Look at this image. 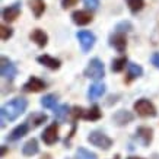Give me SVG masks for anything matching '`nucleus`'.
I'll use <instances>...</instances> for the list:
<instances>
[{"instance_id": "obj_35", "label": "nucleus", "mask_w": 159, "mask_h": 159, "mask_svg": "<svg viewBox=\"0 0 159 159\" xmlns=\"http://www.w3.org/2000/svg\"><path fill=\"white\" fill-rule=\"evenodd\" d=\"M150 159H159V155H153V156H152Z\"/></svg>"}, {"instance_id": "obj_2", "label": "nucleus", "mask_w": 159, "mask_h": 159, "mask_svg": "<svg viewBox=\"0 0 159 159\" xmlns=\"http://www.w3.org/2000/svg\"><path fill=\"white\" fill-rule=\"evenodd\" d=\"M83 75H85L88 79H92V80H95V82L101 80L102 77H104V75H105L104 63H102L99 58H92L91 61L88 63Z\"/></svg>"}, {"instance_id": "obj_24", "label": "nucleus", "mask_w": 159, "mask_h": 159, "mask_svg": "<svg viewBox=\"0 0 159 159\" xmlns=\"http://www.w3.org/2000/svg\"><path fill=\"white\" fill-rule=\"evenodd\" d=\"M39 102H41V105L44 108H56V105H57V97L53 95V93H48V95L41 98Z\"/></svg>"}, {"instance_id": "obj_21", "label": "nucleus", "mask_w": 159, "mask_h": 159, "mask_svg": "<svg viewBox=\"0 0 159 159\" xmlns=\"http://www.w3.org/2000/svg\"><path fill=\"white\" fill-rule=\"evenodd\" d=\"M69 114H70V107L67 104H63V105H58L54 108V118L57 121H64Z\"/></svg>"}, {"instance_id": "obj_20", "label": "nucleus", "mask_w": 159, "mask_h": 159, "mask_svg": "<svg viewBox=\"0 0 159 159\" xmlns=\"http://www.w3.org/2000/svg\"><path fill=\"white\" fill-rule=\"evenodd\" d=\"M29 7L32 10V13H34L35 18H41V15L44 13V10H45V3H44V0H29Z\"/></svg>"}, {"instance_id": "obj_33", "label": "nucleus", "mask_w": 159, "mask_h": 159, "mask_svg": "<svg viewBox=\"0 0 159 159\" xmlns=\"http://www.w3.org/2000/svg\"><path fill=\"white\" fill-rule=\"evenodd\" d=\"M150 61L156 69H159V53H153L152 57H150Z\"/></svg>"}, {"instance_id": "obj_4", "label": "nucleus", "mask_w": 159, "mask_h": 159, "mask_svg": "<svg viewBox=\"0 0 159 159\" xmlns=\"http://www.w3.org/2000/svg\"><path fill=\"white\" fill-rule=\"evenodd\" d=\"M134 111L140 117H155L156 116V108L149 99H137L134 102Z\"/></svg>"}, {"instance_id": "obj_17", "label": "nucleus", "mask_w": 159, "mask_h": 159, "mask_svg": "<svg viewBox=\"0 0 159 159\" xmlns=\"http://www.w3.org/2000/svg\"><path fill=\"white\" fill-rule=\"evenodd\" d=\"M28 130H29L28 123H22V124H19L18 127H15L13 130L10 131V134L7 136V140H10V142L19 140L20 137H24V136L28 133Z\"/></svg>"}, {"instance_id": "obj_29", "label": "nucleus", "mask_w": 159, "mask_h": 159, "mask_svg": "<svg viewBox=\"0 0 159 159\" xmlns=\"http://www.w3.org/2000/svg\"><path fill=\"white\" fill-rule=\"evenodd\" d=\"M131 29H133V25H131V22H129V20H123V22H120V24L116 26L117 32H129Z\"/></svg>"}, {"instance_id": "obj_26", "label": "nucleus", "mask_w": 159, "mask_h": 159, "mask_svg": "<svg viewBox=\"0 0 159 159\" xmlns=\"http://www.w3.org/2000/svg\"><path fill=\"white\" fill-rule=\"evenodd\" d=\"M76 159H98V156L85 148H79L76 150Z\"/></svg>"}, {"instance_id": "obj_1", "label": "nucleus", "mask_w": 159, "mask_h": 159, "mask_svg": "<svg viewBox=\"0 0 159 159\" xmlns=\"http://www.w3.org/2000/svg\"><path fill=\"white\" fill-rule=\"evenodd\" d=\"M28 108V101L25 98H15L12 101L2 107V127H5L7 121H15L18 117H20Z\"/></svg>"}, {"instance_id": "obj_14", "label": "nucleus", "mask_w": 159, "mask_h": 159, "mask_svg": "<svg viewBox=\"0 0 159 159\" xmlns=\"http://www.w3.org/2000/svg\"><path fill=\"white\" fill-rule=\"evenodd\" d=\"M29 38H31V41H34L38 47H45L47 45V43H48V35L44 32L43 29H34L31 34H29Z\"/></svg>"}, {"instance_id": "obj_12", "label": "nucleus", "mask_w": 159, "mask_h": 159, "mask_svg": "<svg viewBox=\"0 0 159 159\" xmlns=\"http://www.w3.org/2000/svg\"><path fill=\"white\" fill-rule=\"evenodd\" d=\"M133 118H134L133 112H130V111H127V110H118L116 114L112 116V121H114L117 125L129 124V123L133 121Z\"/></svg>"}, {"instance_id": "obj_10", "label": "nucleus", "mask_w": 159, "mask_h": 159, "mask_svg": "<svg viewBox=\"0 0 159 159\" xmlns=\"http://www.w3.org/2000/svg\"><path fill=\"white\" fill-rule=\"evenodd\" d=\"M110 45L118 51V53H124L125 47H127V38L123 32H116L110 37Z\"/></svg>"}, {"instance_id": "obj_32", "label": "nucleus", "mask_w": 159, "mask_h": 159, "mask_svg": "<svg viewBox=\"0 0 159 159\" xmlns=\"http://www.w3.org/2000/svg\"><path fill=\"white\" fill-rule=\"evenodd\" d=\"M79 0H61V7L63 9H69V7H73V6L77 5Z\"/></svg>"}, {"instance_id": "obj_25", "label": "nucleus", "mask_w": 159, "mask_h": 159, "mask_svg": "<svg viewBox=\"0 0 159 159\" xmlns=\"http://www.w3.org/2000/svg\"><path fill=\"white\" fill-rule=\"evenodd\" d=\"M125 64H127V58L125 57L114 58V60H112V64H111V70L116 73H120L121 70L125 67Z\"/></svg>"}, {"instance_id": "obj_6", "label": "nucleus", "mask_w": 159, "mask_h": 159, "mask_svg": "<svg viewBox=\"0 0 159 159\" xmlns=\"http://www.w3.org/2000/svg\"><path fill=\"white\" fill-rule=\"evenodd\" d=\"M0 73H2V77L12 80L18 75V69H16V66L10 61L9 58L3 56V57L0 58Z\"/></svg>"}, {"instance_id": "obj_16", "label": "nucleus", "mask_w": 159, "mask_h": 159, "mask_svg": "<svg viewBox=\"0 0 159 159\" xmlns=\"http://www.w3.org/2000/svg\"><path fill=\"white\" fill-rule=\"evenodd\" d=\"M136 134H137L143 146H149V143L153 139V130L150 127H139L136 130Z\"/></svg>"}, {"instance_id": "obj_5", "label": "nucleus", "mask_w": 159, "mask_h": 159, "mask_svg": "<svg viewBox=\"0 0 159 159\" xmlns=\"http://www.w3.org/2000/svg\"><path fill=\"white\" fill-rule=\"evenodd\" d=\"M76 38L79 39V44H80V47H82V51L83 53H88V51H91V48L95 45V35L92 34L91 31H79L76 34Z\"/></svg>"}, {"instance_id": "obj_18", "label": "nucleus", "mask_w": 159, "mask_h": 159, "mask_svg": "<svg viewBox=\"0 0 159 159\" xmlns=\"http://www.w3.org/2000/svg\"><path fill=\"white\" fill-rule=\"evenodd\" d=\"M47 120H48L47 114H44V112H34V114L29 116L26 123H28V125L31 129H37V127H39L41 124H44Z\"/></svg>"}, {"instance_id": "obj_27", "label": "nucleus", "mask_w": 159, "mask_h": 159, "mask_svg": "<svg viewBox=\"0 0 159 159\" xmlns=\"http://www.w3.org/2000/svg\"><path fill=\"white\" fill-rule=\"evenodd\" d=\"M127 5H129V9L131 10V13H137L143 9L145 6V0H125Z\"/></svg>"}, {"instance_id": "obj_22", "label": "nucleus", "mask_w": 159, "mask_h": 159, "mask_svg": "<svg viewBox=\"0 0 159 159\" xmlns=\"http://www.w3.org/2000/svg\"><path fill=\"white\" fill-rule=\"evenodd\" d=\"M102 117V112H101V110H99V107L95 104V105H92L89 110L85 112V120H88V121H97V120H99Z\"/></svg>"}, {"instance_id": "obj_19", "label": "nucleus", "mask_w": 159, "mask_h": 159, "mask_svg": "<svg viewBox=\"0 0 159 159\" xmlns=\"http://www.w3.org/2000/svg\"><path fill=\"white\" fill-rule=\"evenodd\" d=\"M38 150H39V146H38L37 139H31L24 145V148H22V153H24L25 156H34V155L38 153Z\"/></svg>"}, {"instance_id": "obj_8", "label": "nucleus", "mask_w": 159, "mask_h": 159, "mask_svg": "<svg viewBox=\"0 0 159 159\" xmlns=\"http://www.w3.org/2000/svg\"><path fill=\"white\" fill-rule=\"evenodd\" d=\"M20 15V3H13L10 6H6L5 9L2 10V18L6 22H13L19 18Z\"/></svg>"}, {"instance_id": "obj_7", "label": "nucleus", "mask_w": 159, "mask_h": 159, "mask_svg": "<svg viewBox=\"0 0 159 159\" xmlns=\"http://www.w3.org/2000/svg\"><path fill=\"white\" fill-rule=\"evenodd\" d=\"M41 139H43V142L45 143V145H48V146L54 145V143L58 140V125L56 124V123L50 124L48 127L43 131Z\"/></svg>"}, {"instance_id": "obj_11", "label": "nucleus", "mask_w": 159, "mask_h": 159, "mask_svg": "<svg viewBox=\"0 0 159 159\" xmlns=\"http://www.w3.org/2000/svg\"><path fill=\"white\" fill-rule=\"evenodd\" d=\"M25 92H41L43 89H45V82L41 80L39 77H29V80L22 86Z\"/></svg>"}, {"instance_id": "obj_30", "label": "nucleus", "mask_w": 159, "mask_h": 159, "mask_svg": "<svg viewBox=\"0 0 159 159\" xmlns=\"http://www.w3.org/2000/svg\"><path fill=\"white\" fill-rule=\"evenodd\" d=\"M85 112H86V111L83 110L82 107H75L73 111H70V114H72V117H73V120L75 121H76L77 118H83V117H85Z\"/></svg>"}, {"instance_id": "obj_3", "label": "nucleus", "mask_w": 159, "mask_h": 159, "mask_svg": "<svg viewBox=\"0 0 159 159\" xmlns=\"http://www.w3.org/2000/svg\"><path fill=\"white\" fill-rule=\"evenodd\" d=\"M88 142L102 150H108L112 146V140L107 134H104L102 131H91L88 136Z\"/></svg>"}, {"instance_id": "obj_9", "label": "nucleus", "mask_w": 159, "mask_h": 159, "mask_svg": "<svg viewBox=\"0 0 159 159\" xmlns=\"http://www.w3.org/2000/svg\"><path fill=\"white\" fill-rule=\"evenodd\" d=\"M93 19V15L89 10H75L72 13V20L79 26H85V25L91 24Z\"/></svg>"}, {"instance_id": "obj_28", "label": "nucleus", "mask_w": 159, "mask_h": 159, "mask_svg": "<svg viewBox=\"0 0 159 159\" xmlns=\"http://www.w3.org/2000/svg\"><path fill=\"white\" fill-rule=\"evenodd\" d=\"M12 35H13V29L12 28H7V26H5V25L0 26V39H2V41L9 39Z\"/></svg>"}, {"instance_id": "obj_13", "label": "nucleus", "mask_w": 159, "mask_h": 159, "mask_svg": "<svg viewBox=\"0 0 159 159\" xmlns=\"http://www.w3.org/2000/svg\"><path fill=\"white\" fill-rule=\"evenodd\" d=\"M37 61H38L39 64L45 66V67L51 69V70H57V69H60V66H61V61H60L58 58L51 57L48 54H43V56L37 57Z\"/></svg>"}, {"instance_id": "obj_31", "label": "nucleus", "mask_w": 159, "mask_h": 159, "mask_svg": "<svg viewBox=\"0 0 159 159\" xmlns=\"http://www.w3.org/2000/svg\"><path fill=\"white\" fill-rule=\"evenodd\" d=\"M83 3L88 9H97L99 6V0H83Z\"/></svg>"}, {"instance_id": "obj_15", "label": "nucleus", "mask_w": 159, "mask_h": 159, "mask_svg": "<svg viewBox=\"0 0 159 159\" xmlns=\"http://www.w3.org/2000/svg\"><path fill=\"white\" fill-rule=\"evenodd\" d=\"M105 88L107 86L104 83H93V85H91L89 89H88V98H89L91 101L99 99V98L105 93Z\"/></svg>"}, {"instance_id": "obj_23", "label": "nucleus", "mask_w": 159, "mask_h": 159, "mask_svg": "<svg viewBox=\"0 0 159 159\" xmlns=\"http://www.w3.org/2000/svg\"><path fill=\"white\" fill-rule=\"evenodd\" d=\"M127 70H129V79H136L143 75V69L142 66L136 64V63H129L127 64Z\"/></svg>"}, {"instance_id": "obj_36", "label": "nucleus", "mask_w": 159, "mask_h": 159, "mask_svg": "<svg viewBox=\"0 0 159 159\" xmlns=\"http://www.w3.org/2000/svg\"><path fill=\"white\" fill-rule=\"evenodd\" d=\"M127 159H142V158H137V156H130V158H127Z\"/></svg>"}, {"instance_id": "obj_34", "label": "nucleus", "mask_w": 159, "mask_h": 159, "mask_svg": "<svg viewBox=\"0 0 159 159\" xmlns=\"http://www.w3.org/2000/svg\"><path fill=\"white\" fill-rule=\"evenodd\" d=\"M6 155V146H2V156Z\"/></svg>"}]
</instances>
